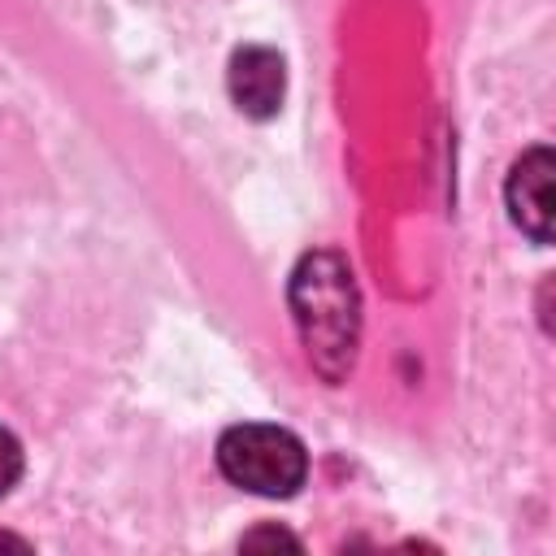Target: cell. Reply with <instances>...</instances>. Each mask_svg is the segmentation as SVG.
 Wrapping results in <instances>:
<instances>
[{
    "mask_svg": "<svg viewBox=\"0 0 556 556\" xmlns=\"http://www.w3.org/2000/svg\"><path fill=\"white\" fill-rule=\"evenodd\" d=\"M226 83H230V100L239 104V113L248 117H274L282 109V96H287V65L274 48H261V43H248L230 56V70H226Z\"/></svg>",
    "mask_w": 556,
    "mask_h": 556,
    "instance_id": "obj_3",
    "label": "cell"
},
{
    "mask_svg": "<svg viewBox=\"0 0 556 556\" xmlns=\"http://www.w3.org/2000/svg\"><path fill=\"white\" fill-rule=\"evenodd\" d=\"M508 208H513V222L534 243L552 239V152L547 148H530L513 165V174H508Z\"/></svg>",
    "mask_w": 556,
    "mask_h": 556,
    "instance_id": "obj_4",
    "label": "cell"
},
{
    "mask_svg": "<svg viewBox=\"0 0 556 556\" xmlns=\"http://www.w3.org/2000/svg\"><path fill=\"white\" fill-rule=\"evenodd\" d=\"M0 547H26L22 539H13V534H0Z\"/></svg>",
    "mask_w": 556,
    "mask_h": 556,
    "instance_id": "obj_7",
    "label": "cell"
},
{
    "mask_svg": "<svg viewBox=\"0 0 556 556\" xmlns=\"http://www.w3.org/2000/svg\"><path fill=\"white\" fill-rule=\"evenodd\" d=\"M217 469L256 495H295L304 486L308 473V452L304 443L282 430V426H265V421H243L230 426L217 439Z\"/></svg>",
    "mask_w": 556,
    "mask_h": 556,
    "instance_id": "obj_2",
    "label": "cell"
},
{
    "mask_svg": "<svg viewBox=\"0 0 556 556\" xmlns=\"http://www.w3.org/2000/svg\"><path fill=\"white\" fill-rule=\"evenodd\" d=\"M291 313L313 369L339 382L356 361L361 339V295L352 269L339 252H308L291 274Z\"/></svg>",
    "mask_w": 556,
    "mask_h": 556,
    "instance_id": "obj_1",
    "label": "cell"
},
{
    "mask_svg": "<svg viewBox=\"0 0 556 556\" xmlns=\"http://www.w3.org/2000/svg\"><path fill=\"white\" fill-rule=\"evenodd\" d=\"M17 478H22V443L0 426V495H9Z\"/></svg>",
    "mask_w": 556,
    "mask_h": 556,
    "instance_id": "obj_5",
    "label": "cell"
},
{
    "mask_svg": "<svg viewBox=\"0 0 556 556\" xmlns=\"http://www.w3.org/2000/svg\"><path fill=\"white\" fill-rule=\"evenodd\" d=\"M243 543H287V547H300V543H295L287 530H256V534H248Z\"/></svg>",
    "mask_w": 556,
    "mask_h": 556,
    "instance_id": "obj_6",
    "label": "cell"
}]
</instances>
